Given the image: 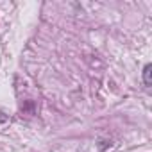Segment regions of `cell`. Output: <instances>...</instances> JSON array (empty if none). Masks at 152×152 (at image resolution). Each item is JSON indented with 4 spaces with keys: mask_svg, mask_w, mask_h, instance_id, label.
<instances>
[{
    "mask_svg": "<svg viewBox=\"0 0 152 152\" xmlns=\"http://www.w3.org/2000/svg\"><path fill=\"white\" fill-rule=\"evenodd\" d=\"M143 83L145 86H152V64H145L143 68Z\"/></svg>",
    "mask_w": 152,
    "mask_h": 152,
    "instance_id": "obj_1",
    "label": "cell"
}]
</instances>
